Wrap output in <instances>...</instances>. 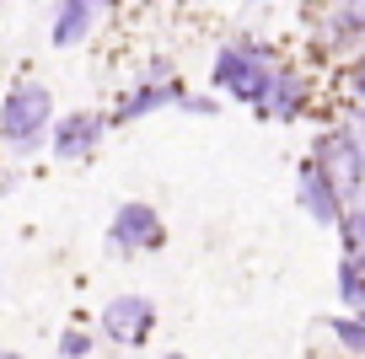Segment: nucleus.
Here are the masks:
<instances>
[{
  "label": "nucleus",
  "instance_id": "423d86ee",
  "mask_svg": "<svg viewBox=\"0 0 365 359\" xmlns=\"http://www.w3.org/2000/svg\"><path fill=\"white\" fill-rule=\"evenodd\" d=\"M296 204L307 209V220H317V225H333V231H339L344 209H349V204H344V193L328 182V172H322L312 156L296 167Z\"/></svg>",
  "mask_w": 365,
  "mask_h": 359
},
{
  "label": "nucleus",
  "instance_id": "9d476101",
  "mask_svg": "<svg viewBox=\"0 0 365 359\" xmlns=\"http://www.w3.org/2000/svg\"><path fill=\"white\" fill-rule=\"evenodd\" d=\"M322 43L328 48L365 43V6H328L322 11Z\"/></svg>",
  "mask_w": 365,
  "mask_h": 359
},
{
  "label": "nucleus",
  "instance_id": "39448f33",
  "mask_svg": "<svg viewBox=\"0 0 365 359\" xmlns=\"http://www.w3.org/2000/svg\"><path fill=\"white\" fill-rule=\"evenodd\" d=\"M97 327H103V338H113V343L140 348L150 338V327H156V301H150V295H113V301L103 306V316H97Z\"/></svg>",
  "mask_w": 365,
  "mask_h": 359
},
{
  "label": "nucleus",
  "instance_id": "4468645a",
  "mask_svg": "<svg viewBox=\"0 0 365 359\" xmlns=\"http://www.w3.org/2000/svg\"><path fill=\"white\" fill-rule=\"evenodd\" d=\"M328 333H333V343H339L344 354L365 359V322H360V316H333V322H328Z\"/></svg>",
  "mask_w": 365,
  "mask_h": 359
},
{
  "label": "nucleus",
  "instance_id": "f8f14e48",
  "mask_svg": "<svg viewBox=\"0 0 365 359\" xmlns=\"http://www.w3.org/2000/svg\"><path fill=\"white\" fill-rule=\"evenodd\" d=\"M339 247H344V258L365 263V199L344 209V220H339Z\"/></svg>",
  "mask_w": 365,
  "mask_h": 359
},
{
  "label": "nucleus",
  "instance_id": "412c9836",
  "mask_svg": "<svg viewBox=\"0 0 365 359\" xmlns=\"http://www.w3.org/2000/svg\"><path fill=\"white\" fill-rule=\"evenodd\" d=\"M167 359H188V354H167Z\"/></svg>",
  "mask_w": 365,
  "mask_h": 359
},
{
  "label": "nucleus",
  "instance_id": "f03ea898",
  "mask_svg": "<svg viewBox=\"0 0 365 359\" xmlns=\"http://www.w3.org/2000/svg\"><path fill=\"white\" fill-rule=\"evenodd\" d=\"M43 140H54V91L43 80H11L0 97V145L33 156Z\"/></svg>",
  "mask_w": 365,
  "mask_h": 359
},
{
  "label": "nucleus",
  "instance_id": "5701e85b",
  "mask_svg": "<svg viewBox=\"0 0 365 359\" xmlns=\"http://www.w3.org/2000/svg\"><path fill=\"white\" fill-rule=\"evenodd\" d=\"M360 269H365V263H360Z\"/></svg>",
  "mask_w": 365,
  "mask_h": 359
},
{
  "label": "nucleus",
  "instance_id": "6e6552de",
  "mask_svg": "<svg viewBox=\"0 0 365 359\" xmlns=\"http://www.w3.org/2000/svg\"><path fill=\"white\" fill-rule=\"evenodd\" d=\"M97 16H103V6H91V0H65V6H54L48 43H54V48H76V43H86V38L97 33Z\"/></svg>",
  "mask_w": 365,
  "mask_h": 359
},
{
  "label": "nucleus",
  "instance_id": "4be33fe9",
  "mask_svg": "<svg viewBox=\"0 0 365 359\" xmlns=\"http://www.w3.org/2000/svg\"><path fill=\"white\" fill-rule=\"evenodd\" d=\"M360 322H365V316H360Z\"/></svg>",
  "mask_w": 365,
  "mask_h": 359
},
{
  "label": "nucleus",
  "instance_id": "2eb2a0df",
  "mask_svg": "<svg viewBox=\"0 0 365 359\" xmlns=\"http://www.w3.org/2000/svg\"><path fill=\"white\" fill-rule=\"evenodd\" d=\"M54 348H59V359H91V333H81V327H65Z\"/></svg>",
  "mask_w": 365,
  "mask_h": 359
},
{
  "label": "nucleus",
  "instance_id": "ddd939ff",
  "mask_svg": "<svg viewBox=\"0 0 365 359\" xmlns=\"http://www.w3.org/2000/svg\"><path fill=\"white\" fill-rule=\"evenodd\" d=\"M339 301L349 306V316H365V269L354 258H339Z\"/></svg>",
  "mask_w": 365,
  "mask_h": 359
},
{
  "label": "nucleus",
  "instance_id": "a211bd4d",
  "mask_svg": "<svg viewBox=\"0 0 365 359\" xmlns=\"http://www.w3.org/2000/svg\"><path fill=\"white\" fill-rule=\"evenodd\" d=\"M339 124H344V129H349V135H354V145H360V156H365V108H360V102H354V108L344 113Z\"/></svg>",
  "mask_w": 365,
  "mask_h": 359
},
{
  "label": "nucleus",
  "instance_id": "f257e3e1",
  "mask_svg": "<svg viewBox=\"0 0 365 359\" xmlns=\"http://www.w3.org/2000/svg\"><path fill=\"white\" fill-rule=\"evenodd\" d=\"M279 59H274V48L263 43V38L252 33H237L231 43L215 48V65H210V80H215V91H226L231 102H242V108H269L274 97V80H279Z\"/></svg>",
  "mask_w": 365,
  "mask_h": 359
},
{
  "label": "nucleus",
  "instance_id": "7ed1b4c3",
  "mask_svg": "<svg viewBox=\"0 0 365 359\" xmlns=\"http://www.w3.org/2000/svg\"><path fill=\"white\" fill-rule=\"evenodd\" d=\"M312 161L328 172V182L344 193V204H360L365 199V156H360V145H354V135L344 124H333V129H322V135H317Z\"/></svg>",
  "mask_w": 365,
  "mask_h": 359
},
{
  "label": "nucleus",
  "instance_id": "9b49d317",
  "mask_svg": "<svg viewBox=\"0 0 365 359\" xmlns=\"http://www.w3.org/2000/svg\"><path fill=\"white\" fill-rule=\"evenodd\" d=\"M301 108H307V76L285 65L279 80H274V97H269V108H263V118H296Z\"/></svg>",
  "mask_w": 365,
  "mask_h": 359
},
{
  "label": "nucleus",
  "instance_id": "aec40b11",
  "mask_svg": "<svg viewBox=\"0 0 365 359\" xmlns=\"http://www.w3.org/2000/svg\"><path fill=\"white\" fill-rule=\"evenodd\" d=\"M0 359H22V354H16V348H0Z\"/></svg>",
  "mask_w": 365,
  "mask_h": 359
},
{
  "label": "nucleus",
  "instance_id": "0eeeda50",
  "mask_svg": "<svg viewBox=\"0 0 365 359\" xmlns=\"http://www.w3.org/2000/svg\"><path fill=\"white\" fill-rule=\"evenodd\" d=\"M108 124H113L108 113H86V108H81V113H65V118L54 124V140H48V145H54L59 161H86V156H97Z\"/></svg>",
  "mask_w": 365,
  "mask_h": 359
},
{
  "label": "nucleus",
  "instance_id": "1a4fd4ad",
  "mask_svg": "<svg viewBox=\"0 0 365 359\" xmlns=\"http://www.w3.org/2000/svg\"><path fill=\"white\" fill-rule=\"evenodd\" d=\"M182 97H188L182 86H145V80H135V86L118 97L113 124H135V118H145V113H167V108H178Z\"/></svg>",
  "mask_w": 365,
  "mask_h": 359
},
{
  "label": "nucleus",
  "instance_id": "20e7f679",
  "mask_svg": "<svg viewBox=\"0 0 365 359\" xmlns=\"http://www.w3.org/2000/svg\"><path fill=\"white\" fill-rule=\"evenodd\" d=\"M161 241H167V225H161V214L150 209L145 199H124L113 209V220H108V252H113V258L156 252Z\"/></svg>",
  "mask_w": 365,
  "mask_h": 359
},
{
  "label": "nucleus",
  "instance_id": "dca6fc26",
  "mask_svg": "<svg viewBox=\"0 0 365 359\" xmlns=\"http://www.w3.org/2000/svg\"><path fill=\"white\" fill-rule=\"evenodd\" d=\"M140 80H145V86H178V76H172V59H167V54H150L145 70H140Z\"/></svg>",
  "mask_w": 365,
  "mask_h": 359
},
{
  "label": "nucleus",
  "instance_id": "f3484780",
  "mask_svg": "<svg viewBox=\"0 0 365 359\" xmlns=\"http://www.w3.org/2000/svg\"><path fill=\"white\" fill-rule=\"evenodd\" d=\"M178 113H188V118H215L220 102H215V97H194V91H188V97L178 102Z\"/></svg>",
  "mask_w": 365,
  "mask_h": 359
},
{
  "label": "nucleus",
  "instance_id": "6ab92c4d",
  "mask_svg": "<svg viewBox=\"0 0 365 359\" xmlns=\"http://www.w3.org/2000/svg\"><path fill=\"white\" fill-rule=\"evenodd\" d=\"M349 91H354V102L365 108V54L354 59V70H349Z\"/></svg>",
  "mask_w": 365,
  "mask_h": 359
}]
</instances>
